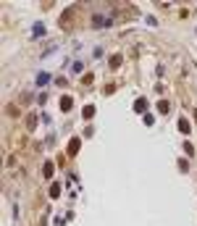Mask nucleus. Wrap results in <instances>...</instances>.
<instances>
[{"label":"nucleus","mask_w":197,"mask_h":226,"mask_svg":"<svg viewBox=\"0 0 197 226\" xmlns=\"http://www.w3.org/2000/svg\"><path fill=\"white\" fill-rule=\"evenodd\" d=\"M60 108H63V111H68V108H71V100H68V97H63V103H60Z\"/></svg>","instance_id":"obj_2"},{"label":"nucleus","mask_w":197,"mask_h":226,"mask_svg":"<svg viewBox=\"0 0 197 226\" xmlns=\"http://www.w3.org/2000/svg\"><path fill=\"white\" fill-rule=\"evenodd\" d=\"M37 82H39V84H47V82H50V74H39Z\"/></svg>","instance_id":"obj_1"}]
</instances>
